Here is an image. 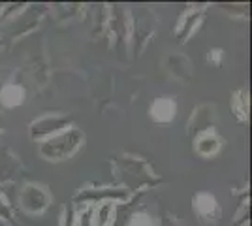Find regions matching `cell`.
<instances>
[{
  "label": "cell",
  "mask_w": 252,
  "mask_h": 226,
  "mask_svg": "<svg viewBox=\"0 0 252 226\" xmlns=\"http://www.w3.org/2000/svg\"><path fill=\"white\" fill-rule=\"evenodd\" d=\"M153 113L158 121H169L175 115V104H171L169 100H158L153 108Z\"/></svg>",
  "instance_id": "2"
},
{
  "label": "cell",
  "mask_w": 252,
  "mask_h": 226,
  "mask_svg": "<svg viewBox=\"0 0 252 226\" xmlns=\"http://www.w3.org/2000/svg\"><path fill=\"white\" fill-rule=\"evenodd\" d=\"M205 143V147H201L200 153L201 155H213L215 151L220 147V143H219V140L215 138V136H209V134H205L203 138H200V141H198V145H203Z\"/></svg>",
  "instance_id": "3"
},
{
  "label": "cell",
  "mask_w": 252,
  "mask_h": 226,
  "mask_svg": "<svg viewBox=\"0 0 252 226\" xmlns=\"http://www.w3.org/2000/svg\"><path fill=\"white\" fill-rule=\"evenodd\" d=\"M79 141H81V136L77 132L63 134V136H59L55 140L47 141L43 145L42 153L45 157H49V159H53V157H66V155H70L79 145Z\"/></svg>",
  "instance_id": "1"
}]
</instances>
